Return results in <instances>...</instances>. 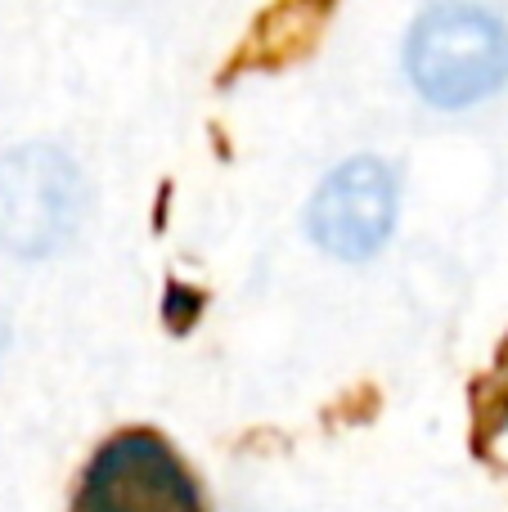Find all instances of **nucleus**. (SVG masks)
<instances>
[{
	"mask_svg": "<svg viewBox=\"0 0 508 512\" xmlns=\"http://www.w3.org/2000/svg\"><path fill=\"white\" fill-rule=\"evenodd\" d=\"M405 68L432 104H477L508 81V27L482 5L441 0L414 23Z\"/></svg>",
	"mask_w": 508,
	"mask_h": 512,
	"instance_id": "f257e3e1",
	"label": "nucleus"
},
{
	"mask_svg": "<svg viewBox=\"0 0 508 512\" xmlns=\"http://www.w3.org/2000/svg\"><path fill=\"white\" fill-rule=\"evenodd\" d=\"M72 512H203V495L158 432H122L90 459Z\"/></svg>",
	"mask_w": 508,
	"mask_h": 512,
	"instance_id": "f03ea898",
	"label": "nucleus"
},
{
	"mask_svg": "<svg viewBox=\"0 0 508 512\" xmlns=\"http://www.w3.org/2000/svg\"><path fill=\"white\" fill-rule=\"evenodd\" d=\"M81 221V180L59 149H18L0 162V248L54 252Z\"/></svg>",
	"mask_w": 508,
	"mask_h": 512,
	"instance_id": "7ed1b4c3",
	"label": "nucleus"
},
{
	"mask_svg": "<svg viewBox=\"0 0 508 512\" xmlns=\"http://www.w3.org/2000/svg\"><path fill=\"white\" fill-rule=\"evenodd\" d=\"M396 221V180L378 158H356L320 185L311 203V234L342 261L374 256Z\"/></svg>",
	"mask_w": 508,
	"mask_h": 512,
	"instance_id": "20e7f679",
	"label": "nucleus"
},
{
	"mask_svg": "<svg viewBox=\"0 0 508 512\" xmlns=\"http://www.w3.org/2000/svg\"><path fill=\"white\" fill-rule=\"evenodd\" d=\"M333 0H279L261 14V23L252 27L248 45L234 54V68H279V63L297 59L302 50H311L315 32L324 27Z\"/></svg>",
	"mask_w": 508,
	"mask_h": 512,
	"instance_id": "39448f33",
	"label": "nucleus"
},
{
	"mask_svg": "<svg viewBox=\"0 0 508 512\" xmlns=\"http://www.w3.org/2000/svg\"><path fill=\"white\" fill-rule=\"evenodd\" d=\"M477 423H482V436L500 432L508 423V342L500 346V360H495L491 378L477 382Z\"/></svg>",
	"mask_w": 508,
	"mask_h": 512,
	"instance_id": "423d86ee",
	"label": "nucleus"
},
{
	"mask_svg": "<svg viewBox=\"0 0 508 512\" xmlns=\"http://www.w3.org/2000/svg\"><path fill=\"white\" fill-rule=\"evenodd\" d=\"M5 337H9V328H5V315H0V351H5Z\"/></svg>",
	"mask_w": 508,
	"mask_h": 512,
	"instance_id": "0eeeda50",
	"label": "nucleus"
}]
</instances>
